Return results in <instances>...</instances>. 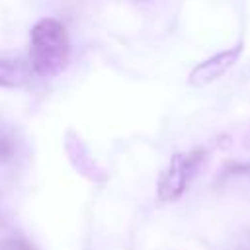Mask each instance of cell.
<instances>
[{
    "mask_svg": "<svg viewBox=\"0 0 250 250\" xmlns=\"http://www.w3.org/2000/svg\"><path fill=\"white\" fill-rule=\"evenodd\" d=\"M70 61V43L66 29L53 18L39 20L29 37V66L39 76L61 74Z\"/></svg>",
    "mask_w": 250,
    "mask_h": 250,
    "instance_id": "obj_1",
    "label": "cell"
},
{
    "mask_svg": "<svg viewBox=\"0 0 250 250\" xmlns=\"http://www.w3.org/2000/svg\"><path fill=\"white\" fill-rule=\"evenodd\" d=\"M203 160H205L203 148H193L188 152H176L158 178V186H156L158 199L166 201V203L180 199L184 195V191L188 189L191 178L201 168Z\"/></svg>",
    "mask_w": 250,
    "mask_h": 250,
    "instance_id": "obj_2",
    "label": "cell"
},
{
    "mask_svg": "<svg viewBox=\"0 0 250 250\" xmlns=\"http://www.w3.org/2000/svg\"><path fill=\"white\" fill-rule=\"evenodd\" d=\"M240 53H242V43H238V45L232 47V49L221 51V53H217V55L205 59L203 62H199V64L189 72V76H188L189 86H193V88H203V86H207V84L219 80L229 68H232V66L236 64Z\"/></svg>",
    "mask_w": 250,
    "mask_h": 250,
    "instance_id": "obj_3",
    "label": "cell"
},
{
    "mask_svg": "<svg viewBox=\"0 0 250 250\" xmlns=\"http://www.w3.org/2000/svg\"><path fill=\"white\" fill-rule=\"evenodd\" d=\"M31 66L16 59H0V86L2 88H20L27 84Z\"/></svg>",
    "mask_w": 250,
    "mask_h": 250,
    "instance_id": "obj_4",
    "label": "cell"
},
{
    "mask_svg": "<svg viewBox=\"0 0 250 250\" xmlns=\"http://www.w3.org/2000/svg\"><path fill=\"white\" fill-rule=\"evenodd\" d=\"M0 250H37V248L23 236H8L0 240Z\"/></svg>",
    "mask_w": 250,
    "mask_h": 250,
    "instance_id": "obj_5",
    "label": "cell"
},
{
    "mask_svg": "<svg viewBox=\"0 0 250 250\" xmlns=\"http://www.w3.org/2000/svg\"><path fill=\"white\" fill-rule=\"evenodd\" d=\"M12 154H14L12 139L0 131V160H8V158H12Z\"/></svg>",
    "mask_w": 250,
    "mask_h": 250,
    "instance_id": "obj_6",
    "label": "cell"
}]
</instances>
